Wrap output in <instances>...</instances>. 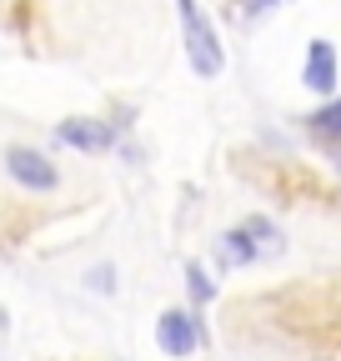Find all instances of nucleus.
<instances>
[{
    "label": "nucleus",
    "mask_w": 341,
    "mask_h": 361,
    "mask_svg": "<svg viewBox=\"0 0 341 361\" xmlns=\"http://www.w3.org/2000/svg\"><path fill=\"white\" fill-rule=\"evenodd\" d=\"M91 286H96V291H111V266H96V271H91Z\"/></svg>",
    "instance_id": "obj_9"
},
{
    "label": "nucleus",
    "mask_w": 341,
    "mask_h": 361,
    "mask_svg": "<svg viewBox=\"0 0 341 361\" xmlns=\"http://www.w3.org/2000/svg\"><path fill=\"white\" fill-rule=\"evenodd\" d=\"M256 256H261V246H256V236L246 231V226H236V231L226 236V261H231V266H241V261H256Z\"/></svg>",
    "instance_id": "obj_6"
},
{
    "label": "nucleus",
    "mask_w": 341,
    "mask_h": 361,
    "mask_svg": "<svg viewBox=\"0 0 341 361\" xmlns=\"http://www.w3.org/2000/svg\"><path fill=\"white\" fill-rule=\"evenodd\" d=\"M306 121H311V130H316V135H331V141H336V135H341V101H331V106L311 111Z\"/></svg>",
    "instance_id": "obj_7"
},
{
    "label": "nucleus",
    "mask_w": 341,
    "mask_h": 361,
    "mask_svg": "<svg viewBox=\"0 0 341 361\" xmlns=\"http://www.w3.org/2000/svg\"><path fill=\"white\" fill-rule=\"evenodd\" d=\"M6 171L20 180L25 191H35V196H46V191H56V186H61L56 166L40 156V151H30V146H11V151H6Z\"/></svg>",
    "instance_id": "obj_2"
},
{
    "label": "nucleus",
    "mask_w": 341,
    "mask_h": 361,
    "mask_svg": "<svg viewBox=\"0 0 341 361\" xmlns=\"http://www.w3.org/2000/svg\"><path fill=\"white\" fill-rule=\"evenodd\" d=\"M302 85H311L316 96H331V90H336V51H331V40H311L306 45Z\"/></svg>",
    "instance_id": "obj_4"
},
{
    "label": "nucleus",
    "mask_w": 341,
    "mask_h": 361,
    "mask_svg": "<svg viewBox=\"0 0 341 361\" xmlns=\"http://www.w3.org/2000/svg\"><path fill=\"white\" fill-rule=\"evenodd\" d=\"M186 281H191V296H196V301H211V291H216V286L206 281L201 266H186Z\"/></svg>",
    "instance_id": "obj_8"
},
{
    "label": "nucleus",
    "mask_w": 341,
    "mask_h": 361,
    "mask_svg": "<svg viewBox=\"0 0 341 361\" xmlns=\"http://www.w3.org/2000/svg\"><path fill=\"white\" fill-rule=\"evenodd\" d=\"M176 11H181V35H186V56H191L196 75H206V80H211V75H221V66H226L221 40H216V30L201 20L196 0H176Z\"/></svg>",
    "instance_id": "obj_1"
},
{
    "label": "nucleus",
    "mask_w": 341,
    "mask_h": 361,
    "mask_svg": "<svg viewBox=\"0 0 341 361\" xmlns=\"http://www.w3.org/2000/svg\"><path fill=\"white\" fill-rule=\"evenodd\" d=\"M156 341H161V351H170V356H191V351L201 346V326L191 322L186 311H166L161 326H156Z\"/></svg>",
    "instance_id": "obj_3"
},
{
    "label": "nucleus",
    "mask_w": 341,
    "mask_h": 361,
    "mask_svg": "<svg viewBox=\"0 0 341 361\" xmlns=\"http://www.w3.org/2000/svg\"><path fill=\"white\" fill-rule=\"evenodd\" d=\"M251 11H271V6H281V0H246Z\"/></svg>",
    "instance_id": "obj_10"
},
{
    "label": "nucleus",
    "mask_w": 341,
    "mask_h": 361,
    "mask_svg": "<svg viewBox=\"0 0 341 361\" xmlns=\"http://www.w3.org/2000/svg\"><path fill=\"white\" fill-rule=\"evenodd\" d=\"M56 135H61L66 146H75V151H106V146L116 141V130L101 126V121H61Z\"/></svg>",
    "instance_id": "obj_5"
}]
</instances>
